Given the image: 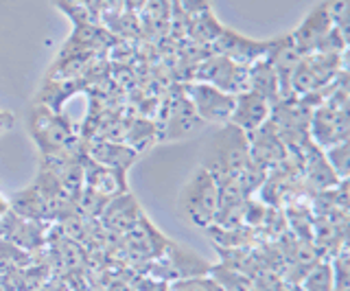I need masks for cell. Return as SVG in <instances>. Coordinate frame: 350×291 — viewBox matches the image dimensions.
Listing matches in <instances>:
<instances>
[{
	"label": "cell",
	"mask_w": 350,
	"mask_h": 291,
	"mask_svg": "<svg viewBox=\"0 0 350 291\" xmlns=\"http://www.w3.org/2000/svg\"><path fill=\"white\" fill-rule=\"evenodd\" d=\"M9 210H14V214H18V217H22V219L36 221V223L53 219V212L49 208V204L42 197V193L36 189V184L16 193L9 202Z\"/></svg>",
	"instance_id": "16"
},
{
	"label": "cell",
	"mask_w": 350,
	"mask_h": 291,
	"mask_svg": "<svg viewBox=\"0 0 350 291\" xmlns=\"http://www.w3.org/2000/svg\"><path fill=\"white\" fill-rule=\"evenodd\" d=\"M247 140H250V160L258 169L269 171L273 167H280L287 160V145L273 132L269 121L260 129H256L254 134H247Z\"/></svg>",
	"instance_id": "7"
},
{
	"label": "cell",
	"mask_w": 350,
	"mask_h": 291,
	"mask_svg": "<svg viewBox=\"0 0 350 291\" xmlns=\"http://www.w3.org/2000/svg\"><path fill=\"white\" fill-rule=\"evenodd\" d=\"M149 0H120V7L125 9L127 14H136V12H142V9L147 7Z\"/></svg>",
	"instance_id": "26"
},
{
	"label": "cell",
	"mask_w": 350,
	"mask_h": 291,
	"mask_svg": "<svg viewBox=\"0 0 350 291\" xmlns=\"http://www.w3.org/2000/svg\"><path fill=\"white\" fill-rule=\"evenodd\" d=\"M169 291H224V289L211 274H206V276L173 280V283H169Z\"/></svg>",
	"instance_id": "21"
},
{
	"label": "cell",
	"mask_w": 350,
	"mask_h": 291,
	"mask_svg": "<svg viewBox=\"0 0 350 291\" xmlns=\"http://www.w3.org/2000/svg\"><path fill=\"white\" fill-rule=\"evenodd\" d=\"M81 160H83V189L92 191L105 199H112L127 193V171L101 167L92 163V160H88L83 154Z\"/></svg>",
	"instance_id": "9"
},
{
	"label": "cell",
	"mask_w": 350,
	"mask_h": 291,
	"mask_svg": "<svg viewBox=\"0 0 350 291\" xmlns=\"http://www.w3.org/2000/svg\"><path fill=\"white\" fill-rule=\"evenodd\" d=\"M195 81L215 85V88L237 96L247 90V66H241V64L217 53V55L200 64V68L195 72Z\"/></svg>",
	"instance_id": "5"
},
{
	"label": "cell",
	"mask_w": 350,
	"mask_h": 291,
	"mask_svg": "<svg viewBox=\"0 0 350 291\" xmlns=\"http://www.w3.org/2000/svg\"><path fill=\"white\" fill-rule=\"evenodd\" d=\"M7 212H9V204H7L3 197H0V219H3Z\"/></svg>",
	"instance_id": "27"
},
{
	"label": "cell",
	"mask_w": 350,
	"mask_h": 291,
	"mask_svg": "<svg viewBox=\"0 0 350 291\" xmlns=\"http://www.w3.org/2000/svg\"><path fill=\"white\" fill-rule=\"evenodd\" d=\"M252 165L247 134L234 125H221L204 152V169L215 180L239 178Z\"/></svg>",
	"instance_id": "1"
},
{
	"label": "cell",
	"mask_w": 350,
	"mask_h": 291,
	"mask_svg": "<svg viewBox=\"0 0 350 291\" xmlns=\"http://www.w3.org/2000/svg\"><path fill=\"white\" fill-rule=\"evenodd\" d=\"M101 219L107 228L116 232H127L142 219V208L136 204L134 195L123 193V195L112 197L101 212Z\"/></svg>",
	"instance_id": "14"
},
{
	"label": "cell",
	"mask_w": 350,
	"mask_h": 291,
	"mask_svg": "<svg viewBox=\"0 0 350 291\" xmlns=\"http://www.w3.org/2000/svg\"><path fill=\"white\" fill-rule=\"evenodd\" d=\"M247 90L260 94L262 99H267L271 105H276L280 101L278 74L273 72V68L269 66V61L265 57H260L258 61L247 66Z\"/></svg>",
	"instance_id": "15"
},
{
	"label": "cell",
	"mask_w": 350,
	"mask_h": 291,
	"mask_svg": "<svg viewBox=\"0 0 350 291\" xmlns=\"http://www.w3.org/2000/svg\"><path fill=\"white\" fill-rule=\"evenodd\" d=\"M180 7L184 9L186 14H191V16H200V14L211 12V5H208V0H180Z\"/></svg>",
	"instance_id": "23"
},
{
	"label": "cell",
	"mask_w": 350,
	"mask_h": 291,
	"mask_svg": "<svg viewBox=\"0 0 350 291\" xmlns=\"http://www.w3.org/2000/svg\"><path fill=\"white\" fill-rule=\"evenodd\" d=\"M14 127H16V116L7 110H0V138L7 136Z\"/></svg>",
	"instance_id": "25"
},
{
	"label": "cell",
	"mask_w": 350,
	"mask_h": 291,
	"mask_svg": "<svg viewBox=\"0 0 350 291\" xmlns=\"http://www.w3.org/2000/svg\"><path fill=\"white\" fill-rule=\"evenodd\" d=\"M300 289L302 291H335V276H333L331 261L324 258V261H317L313 267L306 269L304 278L300 280Z\"/></svg>",
	"instance_id": "19"
},
{
	"label": "cell",
	"mask_w": 350,
	"mask_h": 291,
	"mask_svg": "<svg viewBox=\"0 0 350 291\" xmlns=\"http://www.w3.org/2000/svg\"><path fill=\"white\" fill-rule=\"evenodd\" d=\"M158 138V127L149 123V121H129L125 123V136H123V143L127 147H131L134 152L140 156L145 149Z\"/></svg>",
	"instance_id": "18"
},
{
	"label": "cell",
	"mask_w": 350,
	"mask_h": 291,
	"mask_svg": "<svg viewBox=\"0 0 350 291\" xmlns=\"http://www.w3.org/2000/svg\"><path fill=\"white\" fill-rule=\"evenodd\" d=\"M215 46H217L219 55L232 59V61L241 64V66H250V64H254L260 57H265L269 40L267 42H256V40L239 36V33H234V31H230V29H221V33H219L217 40H215Z\"/></svg>",
	"instance_id": "11"
},
{
	"label": "cell",
	"mask_w": 350,
	"mask_h": 291,
	"mask_svg": "<svg viewBox=\"0 0 350 291\" xmlns=\"http://www.w3.org/2000/svg\"><path fill=\"white\" fill-rule=\"evenodd\" d=\"M136 291H169V283H164V280H158V278H142Z\"/></svg>",
	"instance_id": "24"
},
{
	"label": "cell",
	"mask_w": 350,
	"mask_h": 291,
	"mask_svg": "<svg viewBox=\"0 0 350 291\" xmlns=\"http://www.w3.org/2000/svg\"><path fill=\"white\" fill-rule=\"evenodd\" d=\"M311 136L317 147H331L335 143L348 140V107H335V105H320L311 110L309 118Z\"/></svg>",
	"instance_id": "6"
},
{
	"label": "cell",
	"mask_w": 350,
	"mask_h": 291,
	"mask_svg": "<svg viewBox=\"0 0 350 291\" xmlns=\"http://www.w3.org/2000/svg\"><path fill=\"white\" fill-rule=\"evenodd\" d=\"M333 29V20L331 14H328V0L322 5H317L315 9H311L309 16L302 20V25L293 31V40L298 48L309 55V53H315V48L320 46V42L326 38L328 31Z\"/></svg>",
	"instance_id": "12"
},
{
	"label": "cell",
	"mask_w": 350,
	"mask_h": 291,
	"mask_svg": "<svg viewBox=\"0 0 350 291\" xmlns=\"http://www.w3.org/2000/svg\"><path fill=\"white\" fill-rule=\"evenodd\" d=\"M204 123L197 118L193 105L189 101V96L184 94L182 88H178V92L173 94V99L169 101L167 112H164V129L162 136L164 138H186L193 132H197Z\"/></svg>",
	"instance_id": "10"
},
{
	"label": "cell",
	"mask_w": 350,
	"mask_h": 291,
	"mask_svg": "<svg viewBox=\"0 0 350 291\" xmlns=\"http://www.w3.org/2000/svg\"><path fill=\"white\" fill-rule=\"evenodd\" d=\"M27 129L42 156L79 152V138L75 136L70 123L46 103H40L29 112Z\"/></svg>",
	"instance_id": "2"
},
{
	"label": "cell",
	"mask_w": 350,
	"mask_h": 291,
	"mask_svg": "<svg viewBox=\"0 0 350 291\" xmlns=\"http://www.w3.org/2000/svg\"><path fill=\"white\" fill-rule=\"evenodd\" d=\"M184 94L189 96L193 110L202 123L211 125H228L230 116L234 110V94H228L224 90L208 85L202 81H191L182 85Z\"/></svg>",
	"instance_id": "4"
},
{
	"label": "cell",
	"mask_w": 350,
	"mask_h": 291,
	"mask_svg": "<svg viewBox=\"0 0 350 291\" xmlns=\"http://www.w3.org/2000/svg\"><path fill=\"white\" fill-rule=\"evenodd\" d=\"M306 180H309V184L317 191H328V189H335L339 178L333 174V169L328 167L326 158H324V152L320 147H315V156L309 154L306 156Z\"/></svg>",
	"instance_id": "17"
},
{
	"label": "cell",
	"mask_w": 350,
	"mask_h": 291,
	"mask_svg": "<svg viewBox=\"0 0 350 291\" xmlns=\"http://www.w3.org/2000/svg\"><path fill=\"white\" fill-rule=\"evenodd\" d=\"M348 0H328V14H331L333 27L348 40Z\"/></svg>",
	"instance_id": "22"
},
{
	"label": "cell",
	"mask_w": 350,
	"mask_h": 291,
	"mask_svg": "<svg viewBox=\"0 0 350 291\" xmlns=\"http://www.w3.org/2000/svg\"><path fill=\"white\" fill-rule=\"evenodd\" d=\"M219 208V191L215 178L204 167L193 171L178 195V210L182 219L195 228H211Z\"/></svg>",
	"instance_id": "3"
},
{
	"label": "cell",
	"mask_w": 350,
	"mask_h": 291,
	"mask_svg": "<svg viewBox=\"0 0 350 291\" xmlns=\"http://www.w3.org/2000/svg\"><path fill=\"white\" fill-rule=\"evenodd\" d=\"M324 158H326L328 167L333 169V174L339 180L348 178V165H350V145H348V140H342V143H335L331 147H326Z\"/></svg>",
	"instance_id": "20"
},
{
	"label": "cell",
	"mask_w": 350,
	"mask_h": 291,
	"mask_svg": "<svg viewBox=\"0 0 350 291\" xmlns=\"http://www.w3.org/2000/svg\"><path fill=\"white\" fill-rule=\"evenodd\" d=\"M83 156L96 165L118 169V171H127L138 160V154L125 143H114V140H103V138L88 143Z\"/></svg>",
	"instance_id": "13"
},
{
	"label": "cell",
	"mask_w": 350,
	"mask_h": 291,
	"mask_svg": "<svg viewBox=\"0 0 350 291\" xmlns=\"http://www.w3.org/2000/svg\"><path fill=\"white\" fill-rule=\"evenodd\" d=\"M271 103L256 92H241L234 96V110L230 116V125L239 127L243 134H254L269 121Z\"/></svg>",
	"instance_id": "8"
}]
</instances>
